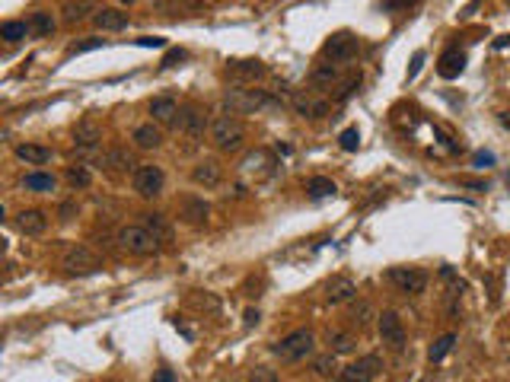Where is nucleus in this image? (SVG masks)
<instances>
[{
    "label": "nucleus",
    "mask_w": 510,
    "mask_h": 382,
    "mask_svg": "<svg viewBox=\"0 0 510 382\" xmlns=\"http://www.w3.org/2000/svg\"><path fill=\"white\" fill-rule=\"evenodd\" d=\"M211 141H214V147L220 150V153H239V150L246 147V125L239 121V115H233V112H223V115H217L214 121H211Z\"/></svg>",
    "instance_id": "nucleus-1"
},
{
    "label": "nucleus",
    "mask_w": 510,
    "mask_h": 382,
    "mask_svg": "<svg viewBox=\"0 0 510 382\" xmlns=\"http://www.w3.org/2000/svg\"><path fill=\"white\" fill-rule=\"evenodd\" d=\"M316 348V338L310 328H296V332H290L287 338H281L272 344V354L281 360V363H300V360H306L310 354H313Z\"/></svg>",
    "instance_id": "nucleus-2"
},
{
    "label": "nucleus",
    "mask_w": 510,
    "mask_h": 382,
    "mask_svg": "<svg viewBox=\"0 0 510 382\" xmlns=\"http://www.w3.org/2000/svg\"><path fill=\"white\" fill-rule=\"evenodd\" d=\"M265 108H278L268 90H249V86H236V90L227 92V112L233 115H246V112H265Z\"/></svg>",
    "instance_id": "nucleus-3"
},
{
    "label": "nucleus",
    "mask_w": 510,
    "mask_h": 382,
    "mask_svg": "<svg viewBox=\"0 0 510 382\" xmlns=\"http://www.w3.org/2000/svg\"><path fill=\"white\" fill-rule=\"evenodd\" d=\"M115 242H118V249L128 252V255H134V258H147V255H153V252L160 249V242L153 239V233H150L144 223L122 226L118 236H115Z\"/></svg>",
    "instance_id": "nucleus-4"
},
{
    "label": "nucleus",
    "mask_w": 510,
    "mask_h": 382,
    "mask_svg": "<svg viewBox=\"0 0 510 382\" xmlns=\"http://www.w3.org/2000/svg\"><path fill=\"white\" fill-rule=\"evenodd\" d=\"M131 185H134V191H138V198H144V201L160 198L163 188H166L163 166H157V163H144V166H138L134 175H131Z\"/></svg>",
    "instance_id": "nucleus-5"
},
{
    "label": "nucleus",
    "mask_w": 510,
    "mask_h": 382,
    "mask_svg": "<svg viewBox=\"0 0 510 382\" xmlns=\"http://www.w3.org/2000/svg\"><path fill=\"white\" fill-rule=\"evenodd\" d=\"M205 128H207V115H205V108H198V105H182L179 108V118H176V131L185 137V141L195 147L201 137H205Z\"/></svg>",
    "instance_id": "nucleus-6"
},
{
    "label": "nucleus",
    "mask_w": 510,
    "mask_h": 382,
    "mask_svg": "<svg viewBox=\"0 0 510 382\" xmlns=\"http://www.w3.org/2000/svg\"><path fill=\"white\" fill-rule=\"evenodd\" d=\"M389 283L405 296H418L428 287V271L424 268H389Z\"/></svg>",
    "instance_id": "nucleus-7"
},
{
    "label": "nucleus",
    "mask_w": 510,
    "mask_h": 382,
    "mask_svg": "<svg viewBox=\"0 0 510 382\" xmlns=\"http://www.w3.org/2000/svg\"><path fill=\"white\" fill-rule=\"evenodd\" d=\"M379 373H383V360L377 354H367V357H357L354 363H348L338 373V382H373Z\"/></svg>",
    "instance_id": "nucleus-8"
},
{
    "label": "nucleus",
    "mask_w": 510,
    "mask_h": 382,
    "mask_svg": "<svg viewBox=\"0 0 510 382\" xmlns=\"http://www.w3.org/2000/svg\"><path fill=\"white\" fill-rule=\"evenodd\" d=\"M322 54L332 61V64H348V61L357 58V39L351 32H335L325 39L322 45Z\"/></svg>",
    "instance_id": "nucleus-9"
},
{
    "label": "nucleus",
    "mask_w": 510,
    "mask_h": 382,
    "mask_svg": "<svg viewBox=\"0 0 510 382\" xmlns=\"http://www.w3.org/2000/svg\"><path fill=\"white\" fill-rule=\"evenodd\" d=\"M377 325H379V338H383V344L389 350H405V325L399 319V312L383 309L377 316Z\"/></svg>",
    "instance_id": "nucleus-10"
},
{
    "label": "nucleus",
    "mask_w": 510,
    "mask_h": 382,
    "mask_svg": "<svg viewBox=\"0 0 510 382\" xmlns=\"http://www.w3.org/2000/svg\"><path fill=\"white\" fill-rule=\"evenodd\" d=\"M61 265H64L70 274H93V271L102 268V261H99L86 245H70V249L64 252V261H61Z\"/></svg>",
    "instance_id": "nucleus-11"
},
{
    "label": "nucleus",
    "mask_w": 510,
    "mask_h": 382,
    "mask_svg": "<svg viewBox=\"0 0 510 382\" xmlns=\"http://www.w3.org/2000/svg\"><path fill=\"white\" fill-rule=\"evenodd\" d=\"M191 182L198 188H217L223 182V166L217 159H198L195 166H191Z\"/></svg>",
    "instance_id": "nucleus-12"
},
{
    "label": "nucleus",
    "mask_w": 510,
    "mask_h": 382,
    "mask_svg": "<svg viewBox=\"0 0 510 382\" xmlns=\"http://www.w3.org/2000/svg\"><path fill=\"white\" fill-rule=\"evenodd\" d=\"M179 217L185 220L189 226H207V217H211V204H207L205 198H195V194H189V198L179 201Z\"/></svg>",
    "instance_id": "nucleus-13"
},
{
    "label": "nucleus",
    "mask_w": 510,
    "mask_h": 382,
    "mask_svg": "<svg viewBox=\"0 0 510 382\" xmlns=\"http://www.w3.org/2000/svg\"><path fill=\"white\" fill-rule=\"evenodd\" d=\"M239 172H243V175H255V182H258V179H268V175H274L272 153H268V150H255V153H249V157L243 159Z\"/></svg>",
    "instance_id": "nucleus-14"
},
{
    "label": "nucleus",
    "mask_w": 510,
    "mask_h": 382,
    "mask_svg": "<svg viewBox=\"0 0 510 382\" xmlns=\"http://www.w3.org/2000/svg\"><path fill=\"white\" fill-rule=\"evenodd\" d=\"M357 296V287H354L351 277H332L325 283V303L329 306H341V303H351Z\"/></svg>",
    "instance_id": "nucleus-15"
},
{
    "label": "nucleus",
    "mask_w": 510,
    "mask_h": 382,
    "mask_svg": "<svg viewBox=\"0 0 510 382\" xmlns=\"http://www.w3.org/2000/svg\"><path fill=\"white\" fill-rule=\"evenodd\" d=\"M294 112L300 118H325L329 115V102L316 99L313 92H296L294 96Z\"/></svg>",
    "instance_id": "nucleus-16"
},
{
    "label": "nucleus",
    "mask_w": 510,
    "mask_h": 382,
    "mask_svg": "<svg viewBox=\"0 0 510 382\" xmlns=\"http://www.w3.org/2000/svg\"><path fill=\"white\" fill-rule=\"evenodd\" d=\"M102 169H106L108 175H128V172H134V159H131V153H128V150L124 147H112L106 153V157H102Z\"/></svg>",
    "instance_id": "nucleus-17"
},
{
    "label": "nucleus",
    "mask_w": 510,
    "mask_h": 382,
    "mask_svg": "<svg viewBox=\"0 0 510 382\" xmlns=\"http://www.w3.org/2000/svg\"><path fill=\"white\" fill-rule=\"evenodd\" d=\"M236 80H243V83H255V80H262L265 74H268V67L262 64L258 58H246V61H230V67H227Z\"/></svg>",
    "instance_id": "nucleus-18"
},
{
    "label": "nucleus",
    "mask_w": 510,
    "mask_h": 382,
    "mask_svg": "<svg viewBox=\"0 0 510 382\" xmlns=\"http://www.w3.org/2000/svg\"><path fill=\"white\" fill-rule=\"evenodd\" d=\"M179 102L173 96H157V99H150V115L157 125H176V118H179Z\"/></svg>",
    "instance_id": "nucleus-19"
},
{
    "label": "nucleus",
    "mask_w": 510,
    "mask_h": 382,
    "mask_svg": "<svg viewBox=\"0 0 510 382\" xmlns=\"http://www.w3.org/2000/svg\"><path fill=\"white\" fill-rule=\"evenodd\" d=\"M466 70V54L460 48H446L437 61V74L444 77V80H456V77Z\"/></svg>",
    "instance_id": "nucleus-20"
},
{
    "label": "nucleus",
    "mask_w": 510,
    "mask_h": 382,
    "mask_svg": "<svg viewBox=\"0 0 510 382\" xmlns=\"http://www.w3.org/2000/svg\"><path fill=\"white\" fill-rule=\"evenodd\" d=\"M17 226L23 236H41L45 230H48V217L41 214V210L29 208V210H19L17 214Z\"/></svg>",
    "instance_id": "nucleus-21"
},
{
    "label": "nucleus",
    "mask_w": 510,
    "mask_h": 382,
    "mask_svg": "<svg viewBox=\"0 0 510 382\" xmlns=\"http://www.w3.org/2000/svg\"><path fill=\"white\" fill-rule=\"evenodd\" d=\"M99 10L93 0H67L64 7H61V19H64V26H77L83 23L86 17H96Z\"/></svg>",
    "instance_id": "nucleus-22"
},
{
    "label": "nucleus",
    "mask_w": 510,
    "mask_h": 382,
    "mask_svg": "<svg viewBox=\"0 0 510 382\" xmlns=\"http://www.w3.org/2000/svg\"><path fill=\"white\" fill-rule=\"evenodd\" d=\"M144 226H147L150 233H153V239L160 242V245H169V242H173V223H169V217L166 214H157V210H153V214H144Z\"/></svg>",
    "instance_id": "nucleus-23"
},
{
    "label": "nucleus",
    "mask_w": 510,
    "mask_h": 382,
    "mask_svg": "<svg viewBox=\"0 0 510 382\" xmlns=\"http://www.w3.org/2000/svg\"><path fill=\"white\" fill-rule=\"evenodd\" d=\"M93 23L102 29V32H122V29H128V13H122V10L115 7H102L93 17Z\"/></svg>",
    "instance_id": "nucleus-24"
},
{
    "label": "nucleus",
    "mask_w": 510,
    "mask_h": 382,
    "mask_svg": "<svg viewBox=\"0 0 510 382\" xmlns=\"http://www.w3.org/2000/svg\"><path fill=\"white\" fill-rule=\"evenodd\" d=\"M131 141L138 150H157L163 147V131H160L153 121H147V125H138L131 134Z\"/></svg>",
    "instance_id": "nucleus-25"
},
{
    "label": "nucleus",
    "mask_w": 510,
    "mask_h": 382,
    "mask_svg": "<svg viewBox=\"0 0 510 382\" xmlns=\"http://www.w3.org/2000/svg\"><path fill=\"white\" fill-rule=\"evenodd\" d=\"M99 141H102V131H99L93 121H80L74 128V147L77 150H96Z\"/></svg>",
    "instance_id": "nucleus-26"
},
{
    "label": "nucleus",
    "mask_w": 510,
    "mask_h": 382,
    "mask_svg": "<svg viewBox=\"0 0 510 382\" xmlns=\"http://www.w3.org/2000/svg\"><path fill=\"white\" fill-rule=\"evenodd\" d=\"M310 83H313L316 90H332V83H338V67L332 64V61L316 64L313 74H310Z\"/></svg>",
    "instance_id": "nucleus-27"
},
{
    "label": "nucleus",
    "mask_w": 510,
    "mask_h": 382,
    "mask_svg": "<svg viewBox=\"0 0 510 382\" xmlns=\"http://www.w3.org/2000/svg\"><path fill=\"white\" fill-rule=\"evenodd\" d=\"M17 157L23 159V163H29V166H41V163H48L51 159V150L41 147V143H19Z\"/></svg>",
    "instance_id": "nucleus-28"
},
{
    "label": "nucleus",
    "mask_w": 510,
    "mask_h": 382,
    "mask_svg": "<svg viewBox=\"0 0 510 382\" xmlns=\"http://www.w3.org/2000/svg\"><path fill=\"white\" fill-rule=\"evenodd\" d=\"M348 319H351V325L357 328V332H363V328L377 319V309H373L370 299H361V303H354V306H351V316H348Z\"/></svg>",
    "instance_id": "nucleus-29"
},
{
    "label": "nucleus",
    "mask_w": 510,
    "mask_h": 382,
    "mask_svg": "<svg viewBox=\"0 0 510 382\" xmlns=\"http://www.w3.org/2000/svg\"><path fill=\"white\" fill-rule=\"evenodd\" d=\"M29 35H32V26L29 23H19V19H10V23H3L0 26V39H3V42H23V39H29Z\"/></svg>",
    "instance_id": "nucleus-30"
},
{
    "label": "nucleus",
    "mask_w": 510,
    "mask_h": 382,
    "mask_svg": "<svg viewBox=\"0 0 510 382\" xmlns=\"http://www.w3.org/2000/svg\"><path fill=\"white\" fill-rule=\"evenodd\" d=\"M23 188L35 191V194H48V191H55V175L51 172H29L23 179Z\"/></svg>",
    "instance_id": "nucleus-31"
},
{
    "label": "nucleus",
    "mask_w": 510,
    "mask_h": 382,
    "mask_svg": "<svg viewBox=\"0 0 510 382\" xmlns=\"http://www.w3.org/2000/svg\"><path fill=\"white\" fill-rule=\"evenodd\" d=\"M335 182H332V179H325V175H313V179H310V182H306V194H310V198H332V194H335Z\"/></svg>",
    "instance_id": "nucleus-32"
},
{
    "label": "nucleus",
    "mask_w": 510,
    "mask_h": 382,
    "mask_svg": "<svg viewBox=\"0 0 510 382\" xmlns=\"http://www.w3.org/2000/svg\"><path fill=\"white\" fill-rule=\"evenodd\" d=\"M29 26H32V35L35 39H48L51 32H55V17L51 13H45V10H39V13H32V19H29Z\"/></svg>",
    "instance_id": "nucleus-33"
},
{
    "label": "nucleus",
    "mask_w": 510,
    "mask_h": 382,
    "mask_svg": "<svg viewBox=\"0 0 510 382\" xmlns=\"http://www.w3.org/2000/svg\"><path fill=\"white\" fill-rule=\"evenodd\" d=\"M338 354H322V357H316L313 360V373L316 376H322V379H329V376H338Z\"/></svg>",
    "instance_id": "nucleus-34"
},
{
    "label": "nucleus",
    "mask_w": 510,
    "mask_h": 382,
    "mask_svg": "<svg viewBox=\"0 0 510 382\" xmlns=\"http://www.w3.org/2000/svg\"><path fill=\"white\" fill-rule=\"evenodd\" d=\"M67 185H70V188H86V185L93 182V172L86 166H83V163H77V166H67Z\"/></svg>",
    "instance_id": "nucleus-35"
},
{
    "label": "nucleus",
    "mask_w": 510,
    "mask_h": 382,
    "mask_svg": "<svg viewBox=\"0 0 510 382\" xmlns=\"http://www.w3.org/2000/svg\"><path fill=\"white\" fill-rule=\"evenodd\" d=\"M453 344H456V334H444V338H437L434 344H431V363H440V360L446 357V354H450L453 350Z\"/></svg>",
    "instance_id": "nucleus-36"
},
{
    "label": "nucleus",
    "mask_w": 510,
    "mask_h": 382,
    "mask_svg": "<svg viewBox=\"0 0 510 382\" xmlns=\"http://www.w3.org/2000/svg\"><path fill=\"white\" fill-rule=\"evenodd\" d=\"M329 348H332V354H351V350H354V334L329 332Z\"/></svg>",
    "instance_id": "nucleus-37"
},
{
    "label": "nucleus",
    "mask_w": 510,
    "mask_h": 382,
    "mask_svg": "<svg viewBox=\"0 0 510 382\" xmlns=\"http://www.w3.org/2000/svg\"><path fill=\"white\" fill-rule=\"evenodd\" d=\"M338 143H341V150H345V153H354V150L361 147V131H357V128H348V131H341Z\"/></svg>",
    "instance_id": "nucleus-38"
},
{
    "label": "nucleus",
    "mask_w": 510,
    "mask_h": 382,
    "mask_svg": "<svg viewBox=\"0 0 510 382\" xmlns=\"http://www.w3.org/2000/svg\"><path fill=\"white\" fill-rule=\"evenodd\" d=\"M249 382H281V376L274 373L272 366H255L252 373H249Z\"/></svg>",
    "instance_id": "nucleus-39"
},
{
    "label": "nucleus",
    "mask_w": 510,
    "mask_h": 382,
    "mask_svg": "<svg viewBox=\"0 0 510 382\" xmlns=\"http://www.w3.org/2000/svg\"><path fill=\"white\" fill-rule=\"evenodd\" d=\"M357 86H361V74H357V77H348L345 83L338 86V92H335V102H345L348 96H354V90H357Z\"/></svg>",
    "instance_id": "nucleus-40"
},
{
    "label": "nucleus",
    "mask_w": 510,
    "mask_h": 382,
    "mask_svg": "<svg viewBox=\"0 0 510 382\" xmlns=\"http://www.w3.org/2000/svg\"><path fill=\"white\" fill-rule=\"evenodd\" d=\"M99 45H102V39H86V42L70 45V48H67V54H83V51H93V48H99Z\"/></svg>",
    "instance_id": "nucleus-41"
},
{
    "label": "nucleus",
    "mask_w": 510,
    "mask_h": 382,
    "mask_svg": "<svg viewBox=\"0 0 510 382\" xmlns=\"http://www.w3.org/2000/svg\"><path fill=\"white\" fill-rule=\"evenodd\" d=\"M140 48H166V39H157V35H144V39H138Z\"/></svg>",
    "instance_id": "nucleus-42"
},
{
    "label": "nucleus",
    "mask_w": 510,
    "mask_h": 382,
    "mask_svg": "<svg viewBox=\"0 0 510 382\" xmlns=\"http://www.w3.org/2000/svg\"><path fill=\"white\" fill-rule=\"evenodd\" d=\"M179 61H185V51L182 48H173V51H166V58H163V67H176Z\"/></svg>",
    "instance_id": "nucleus-43"
},
{
    "label": "nucleus",
    "mask_w": 510,
    "mask_h": 382,
    "mask_svg": "<svg viewBox=\"0 0 510 382\" xmlns=\"http://www.w3.org/2000/svg\"><path fill=\"white\" fill-rule=\"evenodd\" d=\"M421 64H424V51H418V54L412 58V70H408V80H415V77H418Z\"/></svg>",
    "instance_id": "nucleus-44"
},
{
    "label": "nucleus",
    "mask_w": 510,
    "mask_h": 382,
    "mask_svg": "<svg viewBox=\"0 0 510 382\" xmlns=\"http://www.w3.org/2000/svg\"><path fill=\"white\" fill-rule=\"evenodd\" d=\"M472 163H475V169H485V166H491V163H494V157H491V153H475Z\"/></svg>",
    "instance_id": "nucleus-45"
},
{
    "label": "nucleus",
    "mask_w": 510,
    "mask_h": 382,
    "mask_svg": "<svg viewBox=\"0 0 510 382\" xmlns=\"http://www.w3.org/2000/svg\"><path fill=\"white\" fill-rule=\"evenodd\" d=\"M412 3H418V0H383V7H386V10H399V7H412Z\"/></svg>",
    "instance_id": "nucleus-46"
},
{
    "label": "nucleus",
    "mask_w": 510,
    "mask_h": 382,
    "mask_svg": "<svg viewBox=\"0 0 510 382\" xmlns=\"http://www.w3.org/2000/svg\"><path fill=\"white\" fill-rule=\"evenodd\" d=\"M150 382H176V376H173V370H157V376Z\"/></svg>",
    "instance_id": "nucleus-47"
},
{
    "label": "nucleus",
    "mask_w": 510,
    "mask_h": 382,
    "mask_svg": "<svg viewBox=\"0 0 510 382\" xmlns=\"http://www.w3.org/2000/svg\"><path fill=\"white\" fill-rule=\"evenodd\" d=\"M74 210H77L74 204H61V220H64V223L67 220H74Z\"/></svg>",
    "instance_id": "nucleus-48"
},
{
    "label": "nucleus",
    "mask_w": 510,
    "mask_h": 382,
    "mask_svg": "<svg viewBox=\"0 0 510 382\" xmlns=\"http://www.w3.org/2000/svg\"><path fill=\"white\" fill-rule=\"evenodd\" d=\"M243 322H246L249 328H252V325L258 322V309H246V316H243Z\"/></svg>",
    "instance_id": "nucleus-49"
},
{
    "label": "nucleus",
    "mask_w": 510,
    "mask_h": 382,
    "mask_svg": "<svg viewBox=\"0 0 510 382\" xmlns=\"http://www.w3.org/2000/svg\"><path fill=\"white\" fill-rule=\"evenodd\" d=\"M507 45H510V35H501V39L494 42V48H507Z\"/></svg>",
    "instance_id": "nucleus-50"
},
{
    "label": "nucleus",
    "mask_w": 510,
    "mask_h": 382,
    "mask_svg": "<svg viewBox=\"0 0 510 382\" xmlns=\"http://www.w3.org/2000/svg\"><path fill=\"white\" fill-rule=\"evenodd\" d=\"M122 3H134V0H122Z\"/></svg>",
    "instance_id": "nucleus-51"
},
{
    "label": "nucleus",
    "mask_w": 510,
    "mask_h": 382,
    "mask_svg": "<svg viewBox=\"0 0 510 382\" xmlns=\"http://www.w3.org/2000/svg\"><path fill=\"white\" fill-rule=\"evenodd\" d=\"M507 7H510V0H507Z\"/></svg>",
    "instance_id": "nucleus-52"
}]
</instances>
